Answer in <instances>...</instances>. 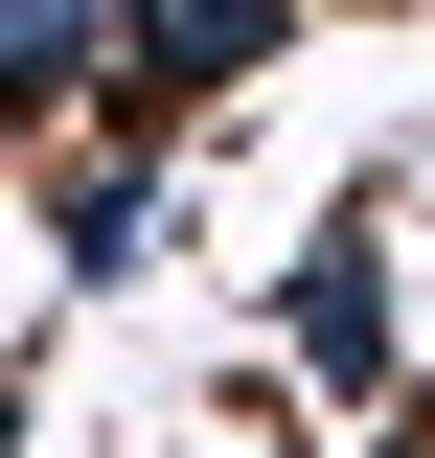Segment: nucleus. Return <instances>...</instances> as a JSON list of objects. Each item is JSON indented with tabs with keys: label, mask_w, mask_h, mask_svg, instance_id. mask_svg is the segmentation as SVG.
I'll return each instance as SVG.
<instances>
[{
	"label": "nucleus",
	"mask_w": 435,
	"mask_h": 458,
	"mask_svg": "<svg viewBox=\"0 0 435 458\" xmlns=\"http://www.w3.org/2000/svg\"><path fill=\"white\" fill-rule=\"evenodd\" d=\"M275 367H298L321 412H389V390H413V207H321V229H298Z\"/></svg>",
	"instance_id": "1"
},
{
	"label": "nucleus",
	"mask_w": 435,
	"mask_h": 458,
	"mask_svg": "<svg viewBox=\"0 0 435 458\" xmlns=\"http://www.w3.org/2000/svg\"><path fill=\"white\" fill-rule=\"evenodd\" d=\"M161 229H183L161 114H69V138H47V276H69V298H138V276H161Z\"/></svg>",
	"instance_id": "2"
},
{
	"label": "nucleus",
	"mask_w": 435,
	"mask_h": 458,
	"mask_svg": "<svg viewBox=\"0 0 435 458\" xmlns=\"http://www.w3.org/2000/svg\"><path fill=\"white\" fill-rule=\"evenodd\" d=\"M298 23H321V0H115V114H252L275 69H298Z\"/></svg>",
	"instance_id": "3"
},
{
	"label": "nucleus",
	"mask_w": 435,
	"mask_h": 458,
	"mask_svg": "<svg viewBox=\"0 0 435 458\" xmlns=\"http://www.w3.org/2000/svg\"><path fill=\"white\" fill-rule=\"evenodd\" d=\"M115 114V0H0V138Z\"/></svg>",
	"instance_id": "4"
}]
</instances>
